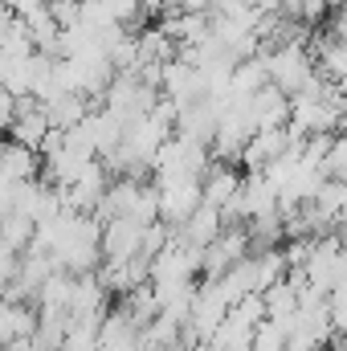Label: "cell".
<instances>
[{
    "label": "cell",
    "instance_id": "obj_1",
    "mask_svg": "<svg viewBox=\"0 0 347 351\" xmlns=\"http://www.w3.org/2000/svg\"><path fill=\"white\" fill-rule=\"evenodd\" d=\"M261 58H265V74L270 82L282 90V94H302L319 78V66H315V53L307 49V41H278V45H261Z\"/></svg>",
    "mask_w": 347,
    "mask_h": 351
},
{
    "label": "cell",
    "instance_id": "obj_2",
    "mask_svg": "<svg viewBox=\"0 0 347 351\" xmlns=\"http://www.w3.org/2000/svg\"><path fill=\"white\" fill-rule=\"evenodd\" d=\"M143 233H147V225L143 221H135V217H110V221H102V262H131V258H139L143 254Z\"/></svg>",
    "mask_w": 347,
    "mask_h": 351
},
{
    "label": "cell",
    "instance_id": "obj_3",
    "mask_svg": "<svg viewBox=\"0 0 347 351\" xmlns=\"http://www.w3.org/2000/svg\"><path fill=\"white\" fill-rule=\"evenodd\" d=\"M156 188H160V221L172 225V229H180V225L204 204L200 180H164V184H156Z\"/></svg>",
    "mask_w": 347,
    "mask_h": 351
},
{
    "label": "cell",
    "instance_id": "obj_4",
    "mask_svg": "<svg viewBox=\"0 0 347 351\" xmlns=\"http://www.w3.org/2000/svg\"><path fill=\"white\" fill-rule=\"evenodd\" d=\"M254 241H250V229L246 225H225L217 241L204 245V278H217L225 274L229 265H237L241 258H250Z\"/></svg>",
    "mask_w": 347,
    "mask_h": 351
},
{
    "label": "cell",
    "instance_id": "obj_5",
    "mask_svg": "<svg viewBox=\"0 0 347 351\" xmlns=\"http://www.w3.org/2000/svg\"><path fill=\"white\" fill-rule=\"evenodd\" d=\"M241 180L246 176L237 172V164H229V160H213L208 164V172L200 176V188H204V204H217L221 213L237 200V192H241Z\"/></svg>",
    "mask_w": 347,
    "mask_h": 351
},
{
    "label": "cell",
    "instance_id": "obj_6",
    "mask_svg": "<svg viewBox=\"0 0 347 351\" xmlns=\"http://www.w3.org/2000/svg\"><path fill=\"white\" fill-rule=\"evenodd\" d=\"M221 229H225V213H221L217 204H200V208H196L180 229H176V233H180L184 241H192V245H200V250H204L208 241H217V237H221Z\"/></svg>",
    "mask_w": 347,
    "mask_h": 351
},
{
    "label": "cell",
    "instance_id": "obj_7",
    "mask_svg": "<svg viewBox=\"0 0 347 351\" xmlns=\"http://www.w3.org/2000/svg\"><path fill=\"white\" fill-rule=\"evenodd\" d=\"M45 110H49V123H53L58 131H74V127L90 114V98L66 90V94H58L53 102H45Z\"/></svg>",
    "mask_w": 347,
    "mask_h": 351
},
{
    "label": "cell",
    "instance_id": "obj_8",
    "mask_svg": "<svg viewBox=\"0 0 347 351\" xmlns=\"http://www.w3.org/2000/svg\"><path fill=\"white\" fill-rule=\"evenodd\" d=\"M250 351H286V327L278 319H261L258 327H254Z\"/></svg>",
    "mask_w": 347,
    "mask_h": 351
},
{
    "label": "cell",
    "instance_id": "obj_9",
    "mask_svg": "<svg viewBox=\"0 0 347 351\" xmlns=\"http://www.w3.org/2000/svg\"><path fill=\"white\" fill-rule=\"evenodd\" d=\"M323 172H327V176H335V180H347V131L331 135V147H327Z\"/></svg>",
    "mask_w": 347,
    "mask_h": 351
},
{
    "label": "cell",
    "instance_id": "obj_10",
    "mask_svg": "<svg viewBox=\"0 0 347 351\" xmlns=\"http://www.w3.org/2000/svg\"><path fill=\"white\" fill-rule=\"evenodd\" d=\"M12 119H16V94H8V90L0 86V131H8Z\"/></svg>",
    "mask_w": 347,
    "mask_h": 351
}]
</instances>
